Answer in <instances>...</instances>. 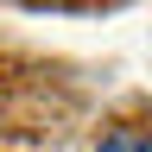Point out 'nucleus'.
<instances>
[{
  "label": "nucleus",
  "instance_id": "nucleus-1",
  "mask_svg": "<svg viewBox=\"0 0 152 152\" xmlns=\"http://www.w3.org/2000/svg\"><path fill=\"white\" fill-rule=\"evenodd\" d=\"M95 152H152V140H140V133H108Z\"/></svg>",
  "mask_w": 152,
  "mask_h": 152
}]
</instances>
